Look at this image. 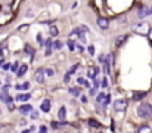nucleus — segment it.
I'll list each match as a JSON object with an SVG mask.
<instances>
[{"instance_id": "obj_1", "label": "nucleus", "mask_w": 152, "mask_h": 133, "mask_svg": "<svg viewBox=\"0 0 152 133\" xmlns=\"http://www.w3.org/2000/svg\"><path fill=\"white\" fill-rule=\"evenodd\" d=\"M136 112H137V115H139L140 118H148L152 114V105L151 104H146V102H145V104H140V105L137 107Z\"/></svg>"}, {"instance_id": "obj_2", "label": "nucleus", "mask_w": 152, "mask_h": 133, "mask_svg": "<svg viewBox=\"0 0 152 133\" xmlns=\"http://www.w3.org/2000/svg\"><path fill=\"white\" fill-rule=\"evenodd\" d=\"M127 108V101L126 99H117L115 102H114V109L117 111V112H121V111H124Z\"/></svg>"}, {"instance_id": "obj_3", "label": "nucleus", "mask_w": 152, "mask_h": 133, "mask_svg": "<svg viewBox=\"0 0 152 133\" xmlns=\"http://www.w3.org/2000/svg\"><path fill=\"white\" fill-rule=\"evenodd\" d=\"M96 101H98V104H101V105H108V104H109V101H111V95L99 93V95H98V98H96Z\"/></svg>"}, {"instance_id": "obj_4", "label": "nucleus", "mask_w": 152, "mask_h": 133, "mask_svg": "<svg viewBox=\"0 0 152 133\" xmlns=\"http://www.w3.org/2000/svg\"><path fill=\"white\" fill-rule=\"evenodd\" d=\"M151 7H148V6H143V7H140L139 10H137V16L140 18V19H143V18H146V16H149L152 12Z\"/></svg>"}, {"instance_id": "obj_5", "label": "nucleus", "mask_w": 152, "mask_h": 133, "mask_svg": "<svg viewBox=\"0 0 152 133\" xmlns=\"http://www.w3.org/2000/svg\"><path fill=\"white\" fill-rule=\"evenodd\" d=\"M149 27H148V24L146 22H140L139 25H136L134 27V31L136 33H140V34H143V33H149Z\"/></svg>"}, {"instance_id": "obj_6", "label": "nucleus", "mask_w": 152, "mask_h": 133, "mask_svg": "<svg viewBox=\"0 0 152 133\" xmlns=\"http://www.w3.org/2000/svg\"><path fill=\"white\" fill-rule=\"evenodd\" d=\"M34 77H36V82L37 83H45V70H42V68H39L37 71H36V74H34Z\"/></svg>"}, {"instance_id": "obj_7", "label": "nucleus", "mask_w": 152, "mask_h": 133, "mask_svg": "<svg viewBox=\"0 0 152 133\" xmlns=\"http://www.w3.org/2000/svg\"><path fill=\"white\" fill-rule=\"evenodd\" d=\"M98 25H99V28H102V30H108V27H109V21H108V18L99 16V18H98Z\"/></svg>"}, {"instance_id": "obj_8", "label": "nucleus", "mask_w": 152, "mask_h": 133, "mask_svg": "<svg viewBox=\"0 0 152 133\" xmlns=\"http://www.w3.org/2000/svg\"><path fill=\"white\" fill-rule=\"evenodd\" d=\"M0 101L1 102H6V104H12V96L7 93V92H1V95H0Z\"/></svg>"}, {"instance_id": "obj_9", "label": "nucleus", "mask_w": 152, "mask_h": 133, "mask_svg": "<svg viewBox=\"0 0 152 133\" xmlns=\"http://www.w3.org/2000/svg\"><path fill=\"white\" fill-rule=\"evenodd\" d=\"M42 111H43V112H49V111H50V101H49V99H45V101L42 102Z\"/></svg>"}, {"instance_id": "obj_10", "label": "nucleus", "mask_w": 152, "mask_h": 133, "mask_svg": "<svg viewBox=\"0 0 152 133\" xmlns=\"http://www.w3.org/2000/svg\"><path fill=\"white\" fill-rule=\"evenodd\" d=\"M127 37H129L127 34H121V36H118V37H117V40H115V44H117V46L120 47L121 44H123L124 42H126V40H127Z\"/></svg>"}, {"instance_id": "obj_11", "label": "nucleus", "mask_w": 152, "mask_h": 133, "mask_svg": "<svg viewBox=\"0 0 152 133\" xmlns=\"http://www.w3.org/2000/svg\"><path fill=\"white\" fill-rule=\"evenodd\" d=\"M19 111L24 112V114H27V112H31V111H33V107H31L30 104H25V105H22V107L19 108Z\"/></svg>"}, {"instance_id": "obj_12", "label": "nucleus", "mask_w": 152, "mask_h": 133, "mask_svg": "<svg viewBox=\"0 0 152 133\" xmlns=\"http://www.w3.org/2000/svg\"><path fill=\"white\" fill-rule=\"evenodd\" d=\"M65 115H66V109H65V107H61L59 111H58V117H59V120H65Z\"/></svg>"}, {"instance_id": "obj_13", "label": "nucleus", "mask_w": 152, "mask_h": 133, "mask_svg": "<svg viewBox=\"0 0 152 133\" xmlns=\"http://www.w3.org/2000/svg\"><path fill=\"white\" fill-rule=\"evenodd\" d=\"M145 96H146L145 92H136V93L133 95V99H134V101H140V99H143Z\"/></svg>"}, {"instance_id": "obj_14", "label": "nucleus", "mask_w": 152, "mask_h": 133, "mask_svg": "<svg viewBox=\"0 0 152 133\" xmlns=\"http://www.w3.org/2000/svg\"><path fill=\"white\" fill-rule=\"evenodd\" d=\"M27 70H28V67H27V65H22V67H19V70H18L16 76H18V77H22V76L27 73Z\"/></svg>"}, {"instance_id": "obj_15", "label": "nucleus", "mask_w": 152, "mask_h": 133, "mask_svg": "<svg viewBox=\"0 0 152 133\" xmlns=\"http://www.w3.org/2000/svg\"><path fill=\"white\" fill-rule=\"evenodd\" d=\"M89 126H92V127H95V129H99V127H101V123H99L98 120L90 118V120H89Z\"/></svg>"}, {"instance_id": "obj_16", "label": "nucleus", "mask_w": 152, "mask_h": 133, "mask_svg": "<svg viewBox=\"0 0 152 133\" xmlns=\"http://www.w3.org/2000/svg\"><path fill=\"white\" fill-rule=\"evenodd\" d=\"M30 98H31L30 93H24V95H18L16 96V99H19V101H28Z\"/></svg>"}, {"instance_id": "obj_17", "label": "nucleus", "mask_w": 152, "mask_h": 133, "mask_svg": "<svg viewBox=\"0 0 152 133\" xmlns=\"http://www.w3.org/2000/svg\"><path fill=\"white\" fill-rule=\"evenodd\" d=\"M62 46H64V43H62L61 40H55V42H53V49H56V50H61Z\"/></svg>"}, {"instance_id": "obj_18", "label": "nucleus", "mask_w": 152, "mask_h": 133, "mask_svg": "<svg viewBox=\"0 0 152 133\" xmlns=\"http://www.w3.org/2000/svg\"><path fill=\"white\" fill-rule=\"evenodd\" d=\"M137 133H152V132H151V127H148V126H142V127L137 130Z\"/></svg>"}, {"instance_id": "obj_19", "label": "nucleus", "mask_w": 152, "mask_h": 133, "mask_svg": "<svg viewBox=\"0 0 152 133\" xmlns=\"http://www.w3.org/2000/svg\"><path fill=\"white\" fill-rule=\"evenodd\" d=\"M69 92H71L72 96H80V89L78 87H71L69 89Z\"/></svg>"}, {"instance_id": "obj_20", "label": "nucleus", "mask_w": 152, "mask_h": 133, "mask_svg": "<svg viewBox=\"0 0 152 133\" xmlns=\"http://www.w3.org/2000/svg\"><path fill=\"white\" fill-rule=\"evenodd\" d=\"M16 89H24V90H28L30 89V83L28 82H25V83H22V85H18Z\"/></svg>"}, {"instance_id": "obj_21", "label": "nucleus", "mask_w": 152, "mask_h": 133, "mask_svg": "<svg viewBox=\"0 0 152 133\" xmlns=\"http://www.w3.org/2000/svg\"><path fill=\"white\" fill-rule=\"evenodd\" d=\"M49 31H50V36H58V28H56V25H52L50 28H49Z\"/></svg>"}, {"instance_id": "obj_22", "label": "nucleus", "mask_w": 152, "mask_h": 133, "mask_svg": "<svg viewBox=\"0 0 152 133\" xmlns=\"http://www.w3.org/2000/svg\"><path fill=\"white\" fill-rule=\"evenodd\" d=\"M68 49H69V50H71V52H72V50H75V43H74V42H72V40H68Z\"/></svg>"}, {"instance_id": "obj_23", "label": "nucleus", "mask_w": 152, "mask_h": 133, "mask_svg": "<svg viewBox=\"0 0 152 133\" xmlns=\"http://www.w3.org/2000/svg\"><path fill=\"white\" fill-rule=\"evenodd\" d=\"M10 68H12V73H18V70H19V64H18V62H15Z\"/></svg>"}, {"instance_id": "obj_24", "label": "nucleus", "mask_w": 152, "mask_h": 133, "mask_svg": "<svg viewBox=\"0 0 152 133\" xmlns=\"http://www.w3.org/2000/svg\"><path fill=\"white\" fill-rule=\"evenodd\" d=\"M77 68H78V64H75V65H72V67L69 68V71H68V74H69V76H71V74H74Z\"/></svg>"}, {"instance_id": "obj_25", "label": "nucleus", "mask_w": 152, "mask_h": 133, "mask_svg": "<svg viewBox=\"0 0 152 133\" xmlns=\"http://www.w3.org/2000/svg\"><path fill=\"white\" fill-rule=\"evenodd\" d=\"M25 52H27V53H30V55H33V53H34V50L31 49V46H30V44H25Z\"/></svg>"}, {"instance_id": "obj_26", "label": "nucleus", "mask_w": 152, "mask_h": 133, "mask_svg": "<svg viewBox=\"0 0 152 133\" xmlns=\"http://www.w3.org/2000/svg\"><path fill=\"white\" fill-rule=\"evenodd\" d=\"M78 39H80V40H81V42H84V43H86V34H84V33H83V31H81V33H80V34H78Z\"/></svg>"}, {"instance_id": "obj_27", "label": "nucleus", "mask_w": 152, "mask_h": 133, "mask_svg": "<svg viewBox=\"0 0 152 133\" xmlns=\"http://www.w3.org/2000/svg\"><path fill=\"white\" fill-rule=\"evenodd\" d=\"M87 50H89L90 55H95V46H93V44H90V46L87 47Z\"/></svg>"}, {"instance_id": "obj_28", "label": "nucleus", "mask_w": 152, "mask_h": 133, "mask_svg": "<svg viewBox=\"0 0 152 133\" xmlns=\"http://www.w3.org/2000/svg\"><path fill=\"white\" fill-rule=\"evenodd\" d=\"M99 83H101V82H99V80H98V79L95 77V80H93V87H95V89H98V87H99V86H101Z\"/></svg>"}, {"instance_id": "obj_29", "label": "nucleus", "mask_w": 152, "mask_h": 133, "mask_svg": "<svg viewBox=\"0 0 152 133\" xmlns=\"http://www.w3.org/2000/svg\"><path fill=\"white\" fill-rule=\"evenodd\" d=\"M31 118H33V120L39 118V112H36V111H31Z\"/></svg>"}, {"instance_id": "obj_30", "label": "nucleus", "mask_w": 152, "mask_h": 133, "mask_svg": "<svg viewBox=\"0 0 152 133\" xmlns=\"http://www.w3.org/2000/svg\"><path fill=\"white\" fill-rule=\"evenodd\" d=\"M101 83H102V85H101L102 87H106V86H108V79H106V77H105V79H103V80H102Z\"/></svg>"}, {"instance_id": "obj_31", "label": "nucleus", "mask_w": 152, "mask_h": 133, "mask_svg": "<svg viewBox=\"0 0 152 133\" xmlns=\"http://www.w3.org/2000/svg\"><path fill=\"white\" fill-rule=\"evenodd\" d=\"M77 82H78V85H81V86H84V83H86V82H87V80H84V79H83V77H80V79H78V80H77Z\"/></svg>"}, {"instance_id": "obj_32", "label": "nucleus", "mask_w": 152, "mask_h": 133, "mask_svg": "<svg viewBox=\"0 0 152 133\" xmlns=\"http://www.w3.org/2000/svg\"><path fill=\"white\" fill-rule=\"evenodd\" d=\"M48 132V127H46V126H40V132L39 133H46Z\"/></svg>"}, {"instance_id": "obj_33", "label": "nucleus", "mask_w": 152, "mask_h": 133, "mask_svg": "<svg viewBox=\"0 0 152 133\" xmlns=\"http://www.w3.org/2000/svg\"><path fill=\"white\" fill-rule=\"evenodd\" d=\"M37 42L40 44H43V37H42V34H37Z\"/></svg>"}, {"instance_id": "obj_34", "label": "nucleus", "mask_w": 152, "mask_h": 133, "mask_svg": "<svg viewBox=\"0 0 152 133\" xmlns=\"http://www.w3.org/2000/svg\"><path fill=\"white\" fill-rule=\"evenodd\" d=\"M46 74H48L49 77H52V76H53L55 73H53V70H50V68H49V70H46Z\"/></svg>"}, {"instance_id": "obj_35", "label": "nucleus", "mask_w": 152, "mask_h": 133, "mask_svg": "<svg viewBox=\"0 0 152 133\" xmlns=\"http://www.w3.org/2000/svg\"><path fill=\"white\" fill-rule=\"evenodd\" d=\"M52 127H53V129H58V127H59V124H58L56 121H53V123H52Z\"/></svg>"}, {"instance_id": "obj_36", "label": "nucleus", "mask_w": 152, "mask_h": 133, "mask_svg": "<svg viewBox=\"0 0 152 133\" xmlns=\"http://www.w3.org/2000/svg\"><path fill=\"white\" fill-rule=\"evenodd\" d=\"M3 68H4V70H9V68H10V65H9V64H4V65H3Z\"/></svg>"}, {"instance_id": "obj_37", "label": "nucleus", "mask_w": 152, "mask_h": 133, "mask_svg": "<svg viewBox=\"0 0 152 133\" xmlns=\"http://www.w3.org/2000/svg\"><path fill=\"white\" fill-rule=\"evenodd\" d=\"M13 108H15V105H13V104H9V111H12Z\"/></svg>"}, {"instance_id": "obj_38", "label": "nucleus", "mask_w": 152, "mask_h": 133, "mask_svg": "<svg viewBox=\"0 0 152 133\" xmlns=\"http://www.w3.org/2000/svg\"><path fill=\"white\" fill-rule=\"evenodd\" d=\"M96 93V89L93 87V89H90V95H95Z\"/></svg>"}, {"instance_id": "obj_39", "label": "nucleus", "mask_w": 152, "mask_h": 133, "mask_svg": "<svg viewBox=\"0 0 152 133\" xmlns=\"http://www.w3.org/2000/svg\"><path fill=\"white\" fill-rule=\"evenodd\" d=\"M81 101H83V102L86 104V102H87V98H86V96H81Z\"/></svg>"}, {"instance_id": "obj_40", "label": "nucleus", "mask_w": 152, "mask_h": 133, "mask_svg": "<svg viewBox=\"0 0 152 133\" xmlns=\"http://www.w3.org/2000/svg\"><path fill=\"white\" fill-rule=\"evenodd\" d=\"M148 34H149V39H151V42H152V28L149 30V33H148Z\"/></svg>"}, {"instance_id": "obj_41", "label": "nucleus", "mask_w": 152, "mask_h": 133, "mask_svg": "<svg viewBox=\"0 0 152 133\" xmlns=\"http://www.w3.org/2000/svg\"><path fill=\"white\" fill-rule=\"evenodd\" d=\"M0 55H3V49H1V46H0Z\"/></svg>"}, {"instance_id": "obj_42", "label": "nucleus", "mask_w": 152, "mask_h": 133, "mask_svg": "<svg viewBox=\"0 0 152 133\" xmlns=\"http://www.w3.org/2000/svg\"><path fill=\"white\" fill-rule=\"evenodd\" d=\"M21 133H30V130H22Z\"/></svg>"}, {"instance_id": "obj_43", "label": "nucleus", "mask_w": 152, "mask_h": 133, "mask_svg": "<svg viewBox=\"0 0 152 133\" xmlns=\"http://www.w3.org/2000/svg\"><path fill=\"white\" fill-rule=\"evenodd\" d=\"M1 64H3V59H0V67H1Z\"/></svg>"}]
</instances>
